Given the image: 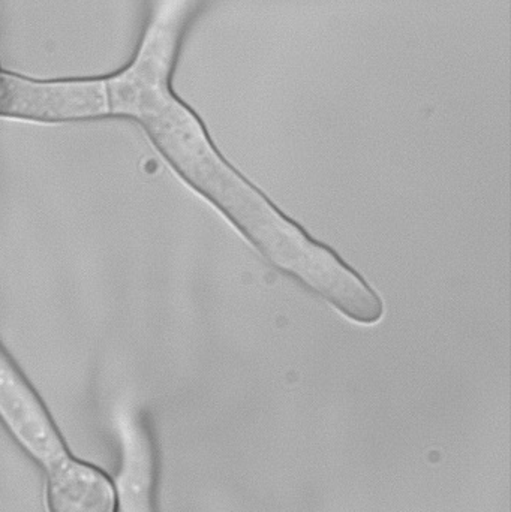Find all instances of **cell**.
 Returning <instances> with one entry per match:
<instances>
[{
  "mask_svg": "<svg viewBox=\"0 0 511 512\" xmlns=\"http://www.w3.org/2000/svg\"><path fill=\"white\" fill-rule=\"evenodd\" d=\"M0 418L14 438L42 463L65 457L62 441L41 400L0 345Z\"/></svg>",
  "mask_w": 511,
  "mask_h": 512,
  "instance_id": "6da1fadb",
  "label": "cell"
},
{
  "mask_svg": "<svg viewBox=\"0 0 511 512\" xmlns=\"http://www.w3.org/2000/svg\"><path fill=\"white\" fill-rule=\"evenodd\" d=\"M48 507L51 512H113V489L101 472L62 457L50 465Z\"/></svg>",
  "mask_w": 511,
  "mask_h": 512,
  "instance_id": "7a4b0ae2",
  "label": "cell"
}]
</instances>
